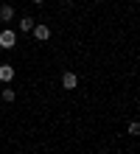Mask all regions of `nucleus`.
Masks as SVG:
<instances>
[{
    "label": "nucleus",
    "instance_id": "nucleus-1",
    "mask_svg": "<svg viewBox=\"0 0 140 154\" xmlns=\"http://www.w3.org/2000/svg\"><path fill=\"white\" fill-rule=\"evenodd\" d=\"M14 45H17V34L14 31H0V48H14Z\"/></svg>",
    "mask_w": 140,
    "mask_h": 154
},
{
    "label": "nucleus",
    "instance_id": "nucleus-2",
    "mask_svg": "<svg viewBox=\"0 0 140 154\" xmlns=\"http://www.w3.org/2000/svg\"><path fill=\"white\" fill-rule=\"evenodd\" d=\"M62 87H64V90H76V87H79V76H76V73H64V76H62Z\"/></svg>",
    "mask_w": 140,
    "mask_h": 154
},
{
    "label": "nucleus",
    "instance_id": "nucleus-3",
    "mask_svg": "<svg viewBox=\"0 0 140 154\" xmlns=\"http://www.w3.org/2000/svg\"><path fill=\"white\" fill-rule=\"evenodd\" d=\"M31 31H34V37H36V39H42V42L51 37V28H48V25H34Z\"/></svg>",
    "mask_w": 140,
    "mask_h": 154
},
{
    "label": "nucleus",
    "instance_id": "nucleus-4",
    "mask_svg": "<svg viewBox=\"0 0 140 154\" xmlns=\"http://www.w3.org/2000/svg\"><path fill=\"white\" fill-rule=\"evenodd\" d=\"M14 79V67L11 65H0V81H11Z\"/></svg>",
    "mask_w": 140,
    "mask_h": 154
},
{
    "label": "nucleus",
    "instance_id": "nucleus-5",
    "mask_svg": "<svg viewBox=\"0 0 140 154\" xmlns=\"http://www.w3.org/2000/svg\"><path fill=\"white\" fill-rule=\"evenodd\" d=\"M11 17H14V6H0V20L8 23Z\"/></svg>",
    "mask_w": 140,
    "mask_h": 154
},
{
    "label": "nucleus",
    "instance_id": "nucleus-6",
    "mask_svg": "<svg viewBox=\"0 0 140 154\" xmlns=\"http://www.w3.org/2000/svg\"><path fill=\"white\" fill-rule=\"evenodd\" d=\"M31 28H34V20H31V17H23V20H20V31H23V34H28Z\"/></svg>",
    "mask_w": 140,
    "mask_h": 154
},
{
    "label": "nucleus",
    "instance_id": "nucleus-7",
    "mask_svg": "<svg viewBox=\"0 0 140 154\" xmlns=\"http://www.w3.org/2000/svg\"><path fill=\"white\" fill-rule=\"evenodd\" d=\"M3 101H14V90H3Z\"/></svg>",
    "mask_w": 140,
    "mask_h": 154
},
{
    "label": "nucleus",
    "instance_id": "nucleus-8",
    "mask_svg": "<svg viewBox=\"0 0 140 154\" xmlns=\"http://www.w3.org/2000/svg\"><path fill=\"white\" fill-rule=\"evenodd\" d=\"M140 132V123H129V134H137Z\"/></svg>",
    "mask_w": 140,
    "mask_h": 154
},
{
    "label": "nucleus",
    "instance_id": "nucleus-9",
    "mask_svg": "<svg viewBox=\"0 0 140 154\" xmlns=\"http://www.w3.org/2000/svg\"><path fill=\"white\" fill-rule=\"evenodd\" d=\"M34 3H36V6H42V3H45V0H34Z\"/></svg>",
    "mask_w": 140,
    "mask_h": 154
},
{
    "label": "nucleus",
    "instance_id": "nucleus-10",
    "mask_svg": "<svg viewBox=\"0 0 140 154\" xmlns=\"http://www.w3.org/2000/svg\"><path fill=\"white\" fill-rule=\"evenodd\" d=\"M62 3H70V0H62Z\"/></svg>",
    "mask_w": 140,
    "mask_h": 154
}]
</instances>
